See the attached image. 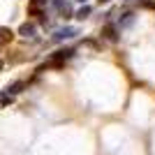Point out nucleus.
Returning a JSON list of instances; mask_svg holds the SVG:
<instances>
[{
	"label": "nucleus",
	"instance_id": "1",
	"mask_svg": "<svg viewBox=\"0 0 155 155\" xmlns=\"http://www.w3.org/2000/svg\"><path fill=\"white\" fill-rule=\"evenodd\" d=\"M72 56H74V51H72V49H60V51H56V53L51 56V60H49V63L56 65V67H63V63H65V60H70Z\"/></svg>",
	"mask_w": 155,
	"mask_h": 155
},
{
	"label": "nucleus",
	"instance_id": "2",
	"mask_svg": "<svg viewBox=\"0 0 155 155\" xmlns=\"http://www.w3.org/2000/svg\"><path fill=\"white\" fill-rule=\"evenodd\" d=\"M44 7H46V0H30L28 12H30L32 16H44Z\"/></svg>",
	"mask_w": 155,
	"mask_h": 155
},
{
	"label": "nucleus",
	"instance_id": "3",
	"mask_svg": "<svg viewBox=\"0 0 155 155\" xmlns=\"http://www.w3.org/2000/svg\"><path fill=\"white\" fill-rule=\"evenodd\" d=\"M77 28H60V30H56V35H53V42H63V39H70V37H74L77 35Z\"/></svg>",
	"mask_w": 155,
	"mask_h": 155
},
{
	"label": "nucleus",
	"instance_id": "4",
	"mask_svg": "<svg viewBox=\"0 0 155 155\" xmlns=\"http://www.w3.org/2000/svg\"><path fill=\"white\" fill-rule=\"evenodd\" d=\"M102 37L109 39V42H118V28L111 26V23H107V26L102 28Z\"/></svg>",
	"mask_w": 155,
	"mask_h": 155
},
{
	"label": "nucleus",
	"instance_id": "5",
	"mask_svg": "<svg viewBox=\"0 0 155 155\" xmlns=\"http://www.w3.org/2000/svg\"><path fill=\"white\" fill-rule=\"evenodd\" d=\"M35 30H37V28H35V23H30V21H28V23H21L19 35H21V37H32V35H35Z\"/></svg>",
	"mask_w": 155,
	"mask_h": 155
},
{
	"label": "nucleus",
	"instance_id": "6",
	"mask_svg": "<svg viewBox=\"0 0 155 155\" xmlns=\"http://www.w3.org/2000/svg\"><path fill=\"white\" fill-rule=\"evenodd\" d=\"M12 30L9 28H5V26H0V46H5V44H9L12 42Z\"/></svg>",
	"mask_w": 155,
	"mask_h": 155
},
{
	"label": "nucleus",
	"instance_id": "7",
	"mask_svg": "<svg viewBox=\"0 0 155 155\" xmlns=\"http://www.w3.org/2000/svg\"><path fill=\"white\" fill-rule=\"evenodd\" d=\"M23 91V81H16V84H9V88H7V93L9 95H16V93Z\"/></svg>",
	"mask_w": 155,
	"mask_h": 155
},
{
	"label": "nucleus",
	"instance_id": "8",
	"mask_svg": "<svg viewBox=\"0 0 155 155\" xmlns=\"http://www.w3.org/2000/svg\"><path fill=\"white\" fill-rule=\"evenodd\" d=\"M123 16H125V19H120V21H118L120 26H132V23H134V14H132V12H125Z\"/></svg>",
	"mask_w": 155,
	"mask_h": 155
},
{
	"label": "nucleus",
	"instance_id": "9",
	"mask_svg": "<svg viewBox=\"0 0 155 155\" xmlns=\"http://www.w3.org/2000/svg\"><path fill=\"white\" fill-rule=\"evenodd\" d=\"M88 16H91V7H88V5H86V7H81V9L77 12V19H81V21H84V19H88Z\"/></svg>",
	"mask_w": 155,
	"mask_h": 155
},
{
	"label": "nucleus",
	"instance_id": "10",
	"mask_svg": "<svg viewBox=\"0 0 155 155\" xmlns=\"http://www.w3.org/2000/svg\"><path fill=\"white\" fill-rule=\"evenodd\" d=\"M12 97H14V95H9V93H0V107L9 104V102H12Z\"/></svg>",
	"mask_w": 155,
	"mask_h": 155
},
{
	"label": "nucleus",
	"instance_id": "11",
	"mask_svg": "<svg viewBox=\"0 0 155 155\" xmlns=\"http://www.w3.org/2000/svg\"><path fill=\"white\" fill-rule=\"evenodd\" d=\"M139 5L146 9H155V0H139Z\"/></svg>",
	"mask_w": 155,
	"mask_h": 155
},
{
	"label": "nucleus",
	"instance_id": "12",
	"mask_svg": "<svg viewBox=\"0 0 155 155\" xmlns=\"http://www.w3.org/2000/svg\"><path fill=\"white\" fill-rule=\"evenodd\" d=\"M97 2H100V5H104V2H111V0H97Z\"/></svg>",
	"mask_w": 155,
	"mask_h": 155
},
{
	"label": "nucleus",
	"instance_id": "13",
	"mask_svg": "<svg viewBox=\"0 0 155 155\" xmlns=\"http://www.w3.org/2000/svg\"><path fill=\"white\" fill-rule=\"evenodd\" d=\"M0 70H2V60H0Z\"/></svg>",
	"mask_w": 155,
	"mask_h": 155
},
{
	"label": "nucleus",
	"instance_id": "14",
	"mask_svg": "<svg viewBox=\"0 0 155 155\" xmlns=\"http://www.w3.org/2000/svg\"><path fill=\"white\" fill-rule=\"evenodd\" d=\"M79 2H86V0H79Z\"/></svg>",
	"mask_w": 155,
	"mask_h": 155
}]
</instances>
